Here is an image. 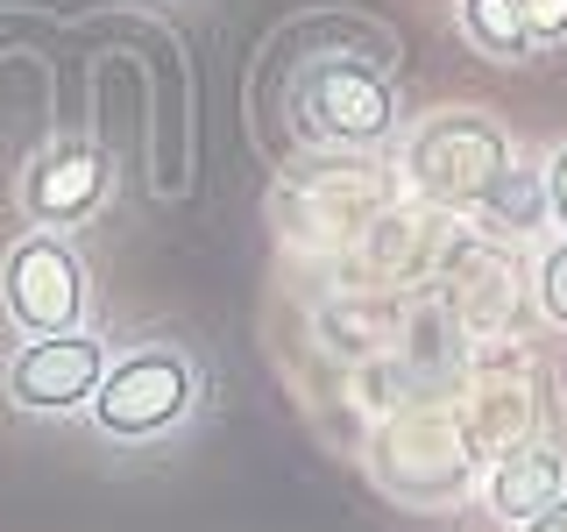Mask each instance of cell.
I'll return each instance as SVG.
<instances>
[{
	"mask_svg": "<svg viewBox=\"0 0 567 532\" xmlns=\"http://www.w3.org/2000/svg\"><path fill=\"white\" fill-rule=\"evenodd\" d=\"M560 490H567V454L554 448V440H518V448H504L496 469H489V511L504 525L539 519Z\"/></svg>",
	"mask_w": 567,
	"mask_h": 532,
	"instance_id": "cell-7",
	"label": "cell"
},
{
	"mask_svg": "<svg viewBox=\"0 0 567 532\" xmlns=\"http://www.w3.org/2000/svg\"><path fill=\"white\" fill-rule=\"evenodd\" d=\"M199 405V369H192L185 348L171 341H142L128 355L106 362V377L93 390V433L114 440V448H150V440L177 433Z\"/></svg>",
	"mask_w": 567,
	"mask_h": 532,
	"instance_id": "cell-1",
	"label": "cell"
},
{
	"mask_svg": "<svg viewBox=\"0 0 567 532\" xmlns=\"http://www.w3.org/2000/svg\"><path fill=\"white\" fill-rule=\"evenodd\" d=\"M404 171L433 206H483L489 185L511 171V135L483 106H440L404 142Z\"/></svg>",
	"mask_w": 567,
	"mask_h": 532,
	"instance_id": "cell-2",
	"label": "cell"
},
{
	"mask_svg": "<svg viewBox=\"0 0 567 532\" xmlns=\"http://www.w3.org/2000/svg\"><path fill=\"white\" fill-rule=\"evenodd\" d=\"M454 29H461V43L489 64H525L532 50H539L532 29H525V14H518V0H454Z\"/></svg>",
	"mask_w": 567,
	"mask_h": 532,
	"instance_id": "cell-8",
	"label": "cell"
},
{
	"mask_svg": "<svg viewBox=\"0 0 567 532\" xmlns=\"http://www.w3.org/2000/svg\"><path fill=\"white\" fill-rule=\"evenodd\" d=\"M518 532H567V490H560V497H554V504H546V511H539V519H525Z\"/></svg>",
	"mask_w": 567,
	"mask_h": 532,
	"instance_id": "cell-13",
	"label": "cell"
},
{
	"mask_svg": "<svg viewBox=\"0 0 567 532\" xmlns=\"http://www.w3.org/2000/svg\"><path fill=\"white\" fill-rule=\"evenodd\" d=\"M291 129L319 150H377L398 135V85L362 58H319L291 79Z\"/></svg>",
	"mask_w": 567,
	"mask_h": 532,
	"instance_id": "cell-3",
	"label": "cell"
},
{
	"mask_svg": "<svg viewBox=\"0 0 567 532\" xmlns=\"http://www.w3.org/2000/svg\"><path fill=\"white\" fill-rule=\"evenodd\" d=\"M106 192H114V164H106L100 142L85 135H58L43 142V150L22 164V213L29 227H79L93 221V213L106 206Z\"/></svg>",
	"mask_w": 567,
	"mask_h": 532,
	"instance_id": "cell-6",
	"label": "cell"
},
{
	"mask_svg": "<svg viewBox=\"0 0 567 532\" xmlns=\"http://www.w3.org/2000/svg\"><path fill=\"white\" fill-rule=\"evenodd\" d=\"M475 213H483V221H496V227H511V235H539V227H546V177L525 171V164H511V171L489 185V200L475 206Z\"/></svg>",
	"mask_w": 567,
	"mask_h": 532,
	"instance_id": "cell-9",
	"label": "cell"
},
{
	"mask_svg": "<svg viewBox=\"0 0 567 532\" xmlns=\"http://www.w3.org/2000/svg\"><path fill=\"white\" fill-rule=\"evenodd\" d=\"M0 313L14 319L22 341L93 327V277H85V256L58 227H29V235L0 256Z\"/></svg>",
	"mask_w": 567,
	"mask_h": 532,
	"instance_id": "cell-4",
	"label": "cell"
},
{
	"mask_svg": "<svg viewBox=\"0 0 567 532\" xmlns=\"http://www.w3.org/2000/svg\"><path fill=\"white\" fill-rule=\"evenodd\" d=\"M539 177H546V221H554V235H567V142L546 156Z\"/></svg>",
	"mask_w": 567,
	"mask_h": 532,
	"instance_id": "cell-12",
	"label": "cell"
},
{
	"mask_svg": "<svg viewBox=\"0 0 567 532\" xmlns=\"http://www.w3.org/2000/svg\"><path fill=\"white\" fill-rule=\"evenodd\" d=\"M114 362V348L100 341V327H79V334H43V341H22L8 355V405L29 419H64V412H85L93 390Z\"/></svg>",
	"mask_w": 567,
	"mask_h": 532,
	"instance_id": "cell-5",
	"label": "cell"
},
{
	"mask_svg": "<svg viewBox=\"0 0 567 532\" xmlns=\"http://www.w3.org/2000/svg\"><path fill=\"white\" fill-rule=\"evenodd\" d=\"M532 298H539L546 327L567 334V235L539 248V270H532Z\"/></svg>",
	"mask_w": 567,
	"mask_h": 532,
	"instance_id": "cell-10",
	"label": "cell"
},
{
	"mask_svg": "<svg viewBox=\"0 0 567 532\" xmlns=\"http://www.w3.org/2000/svg\"><path fill=\"white\" fill-rule=\"evenodd\" d=\"M518 14H525V29H532V43H539V50H560L567 43V0H518Z\"/></svg>",
	"mask_w": 567,
	"mask_h": 532,
	"instance_id": "cell-11",
	"label": "cell"
}]
</instances>
